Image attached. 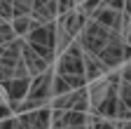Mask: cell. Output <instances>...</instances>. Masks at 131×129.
Listing matches in <instances>:
<instances>
[{"label": "cell", "mask_w": 131, "mask_h": 129, "mask_svg": "<svg viewBox=\"0 0 131 129\" xmlns=\"http://www.w3.org/2000/svg\"><path fill=\"white\" fill-rule=\"evenodd\" d=\"M21 59H24V63H26L28 77L38 75V73H42V71H47V68H52V63H49L47 59H42L26 40H24V45H21Z\"/></svg>", "instance_id": "6"}, {"label": "cell", "mask_w": 131, "mask_h": 129, "mask_svg": "<svg viewBox=\"0 0 131 129\" xmlns=\"http://www.w3.org/2000/svg\"><path fill=\"white\" fill-rule=\"evenodd\" d=\"M12 38H16V35H14V31H12L9 21H7V19H0V45L9 42Z\"/></svg>", "instance_id": "13"}, {"label": "cell", "mask_w": 131, "mask_h": 129, "mask_svg": "<svg viewBox=\"0 0 131 129\" xmlns=\"http://www.w3.org/2000/svg\"><path fill=\"white\" fill-rule=\"evenodd\" d=\"M89 19H94V21H98L101 26H105L108 31H115V33H117V31H119V24H122V12L119 9H112V7H105V5H98L91 12Z\"/></svg>", "instance_id": "8"}, {"label": "cell", "mask_w": 131, "mask_h": 129, "mask_svg": "<svg viewBox=\"0 0 131 129\" xmlns=\"http://www.w3.org/2000/svg\"><path fill=\"white\" fill-rule=\"evenodd\" d=\"M98 5H101V0H80V3L75 5L82 14H87V17H91V12L98 7Z\"/></svg>", "instance_id": "14"}, {"label": "cell", "mask_w": 131, "mask_h": 129, "mask_svg": "<svg viewBox=\"0 0 131 129\" xmlns=\"http://www.w3.org/2000/svg\"><path fill=\"white\" fill-rule=\"evenodd\" d=\"M108 35H110V31H108L105 26H101V24L94 21V19H87V21H84V26L80 28V33L75 35V42H77L84 52L96 54V52L105 45Z\"/></svg>", "instance_id": "3"}, {"label": "cell", "mask_w": 131, "mask_h": 129, "mask_svg": "<svg viewBox=\"0 0 131 129\" xmlns=\"http://www.w3.org/2000/svg\"><path fill=\"white\" fill-rule=\"evenodd\" d=\"M89 17H87V14H82L77 7H73V9H68V12H63V14H59V17L54 19L59 26H63V31H66V33H68V35H77L80 33V28L82 26H84V21H87Z\"/></svg>", "instance_id": "7"}, {"label": "cell", "mask_w": 131, "mask_h": 129, "mask_svg": "<svg viewBox=\"0 0 131 129\" xmlns=\"http://www.w3.org/2000/svg\"><path fill=\"white\" fill-rule=\"evenodd\" d=\"M30 17L35 21H54L59 17L56 0H33L30 5Z\"/></svg>", "instance_id": "9"}, {"label": "cell", "mask_w": 131, "mask_h": 129, "mask_svg": "<svg viewBox=\"0 0 131 129\" xmlns=\"http://www.w3.org/2000/svg\"><path fill=\"white\" fill-rule=\"evenodd\" d=\"M24 40L35 49L42 59L54 63L56 59V21H42L35 28H30L24 35Z\"/></svg>", "instance_id": "1"}, {"label": "cell", "mask_w": 131, "mask_h": 129, "mask_svg": "<svg viewBox=\"0 0 131 129\" xmlns=\"http://www.w3.org/2000/svg\"><path fill=\"white\" fill-rule=\"evenodd\" d=\"M7 115H12V110H9V106L0 101V120H3V117H7Z\"/></svg>", "instance_id": "16"}, {"label": "cell", "mask_w": 131, "mask_h": 129, "mask_svg": "<svg viewBox=\"0 0 131 129\" xmlns=\"http://www.w3.org/2000/svg\"><path fill=\"white\" fill-rule=\"evenodd\" d=\"M96 56L101 59V63L108 71L117 68V66H122L124 61H129V40L122 38L119 33H115V31H110L105 45L96 52Z\"/></svg>", "instance_id": "2"}, {"label": "cell", "mask_w": 131, "mask_h": 129, "mask_svg": "<svg viewBox=\"0 0 131 129\" xmlns=\"http://www.w3.org/2000/svg\"><path fill=\"white\" fill-rule=\"evenodd\" d=\"M38 24H42V21H35L30 14H19V17H12V19H9V26H12V31H14V35H19V38H24L28 31L35 28Z\"/></svg>", "instance_id": "11"}, {"label": "cell", "mask_w": 131, "mask_h": 129, "mask_svg": "<svg viewBox=\"0 0 131 129\" xmlns=\"http://www.w3.org/2000/svg\"><path fill=\"white\" fill-rule=\"evenodd\" d=\"M82 68H84L87 82H91V80H96V77H101V75L108 73V68L101 63V59H98L96 54H91V52H84V49H82Z\"/></svg>", "instance_id": "10"}, {"label": "cell", "mask_w": 131, "mask_h": 129, "mask_svg": "<svg viewBox=\"0 0 131 129\" xmlns=\"http://www.w3.org/2000/svg\"><path fill=\"white\" fill-rule=\"evenodd\" d=\"M70 42H73V35H68V33L63 31V26H59V24H56V54H59V52H63Z\"/></svg>", "instance_id": "12"}, {"label": "cell", "mask_w": 131, "mask_h": 129, "mask_svg": "<svg viewBox=\"0 0 131 129\" xmlns=\"http://www.w3.org/2000/svg\"><path fill=\"white\" fill-rule=\"evenodd\" d=\"M101 5H105V7H112V9H124L126 5H129V0H101Z\"/></svg>", "instance_id": "15"}, {"label": "cell", "mask_w": 131, "mask_h": 129, "mask_svg": "<svg viewBox=\"0 0 131 129\" xmlns=\"http://www.w3.org/2000/svg\"><path fill=\"white\" fill-rule=\"evenodd\" d=\"M49 117H52V108H49V103H47V106H38V108H30V110L16 113L19 127H33V129L49 127Z\"/></svg>", "instance_id": "5"}, {"label": "cell", "mask_w": 131, "mask_h": 129, "mask_svg": "<svg viewBox=\"0 0 131 129\" xmlns=\"http://www.w3.org/2000/svg\"><path fill=\"white\" fill-rule=\"evenodd\" d=\"M28 82L30 77L28 75H21V77H7V80H0V89H3V96H5V103L12 106L16 101H21L26 92H28Z\"/></svg>", "instance_id": "4"}]
</instances>
